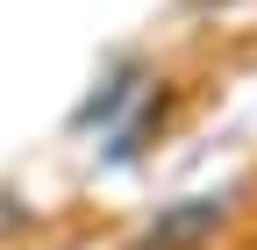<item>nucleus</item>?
<instances>
[{"mask_svg":"<svg viewBox=\"0 0 257 250\" xmlns=\"http://www.w3.org/2000/svg\"><path fill=\"white\" fill-rule=\"evenodd\" d=\"M29 222H36V214H29V207H22L15 193H0V243H8V236H22Z\"/></svg>","mask_w":257,"mask_h":250,"instance_id":"obj_2","label":"nucleus"},{"mask_svg":"<svg viewBox=\"0 0 257 250\" xmlns=\"http://www.w3.org/2000/svg\"><path fill=\"white\" fill-rule=\"evenodd\" d=\"M229 222H236V193H186V200H172L165 214H157L128 250H207Z\"/></svg>","mask_w":257,"mask_h":250,"instance_id":"obj_1","label":"nucleus"}]
</instances>
